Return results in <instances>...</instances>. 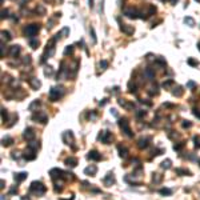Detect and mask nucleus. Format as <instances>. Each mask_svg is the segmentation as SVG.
<instances>
[{"instance_id":"obj_1","label":"nucleus","mask_w":200,"mask_h":200,"mask_svg":"<svg viewBox=\"0 0 200 200\" xmlns=\"http://www.w3.org/2000/svg\"><path fill=\"white\" fill-rule=\"evenodd\" d=\"M45 191H47V188L42 181H32L31 185H29V192L33 193V195H36V196L44 195Z\"/></svg>"},{"instance_id":"obj_2","label":"nucleus","mask_w":200,"mask_h":200,"mask_svg":"<svg viewBox=\"0 0 200 200\" xmlns=\"http://www.w3.org/2000/svg\"><path fill=\"white\" fill-rule=\"evenodd\" d=\"M63 95H64L63 88L54 87V88H51V91H49V100H51V102H57Z\"/></svg>"},{"instance_id":"obj_3","label":"nucleus","mask_w":200,"mask_h":200,"mask_svg":"<svg viewBox=\"0 0 200 200\" xmlns=\"http://www.w3.org/2000/svg\"><path fill=\"white\" fill-rule=\"evenodd\" d=\"M119 127L123 132H124L128 138H132L133 136V132L131 131V128H129V123L127 119H120L119 120Z\"/></svg>"},{"instance_id":"obj_4","label":"nucleus","mask_w":200,"mask_h":200,"mask_svg":"<svg viewBox=\"0 0 200 200\" xmlns=\"http://www.w3.org/2000/svg\"><path fill=\"white\" fill-rule=\"evenodd\" d=\"M39 29H40V26L39 24H29L24 28V35L28 38H33L35 35H36L39 32Z\"/></svg>"},{"instance_id":"obj_5","label":"nucleus","mask_w":200,"mask_h":200,"mask_svg":"<svg viewBox=\"0 0 200 200\" xmlns=\"http://www.w3.org/2000/svg\"><path fill=\"white\" fill-rule=\"evenodd\" d=\"M97 139H99V140H102L104 144H109L111 142H112V139H114V135L111 133L109 131H102V132L99 133Z\"/></svg>"},{"instance_id":"obj_6","label":"nucleus","mask_w":200,"mask_h":200,"mask_svg":"<svg viewBox=\"0 0 200 200\" xmlns=\"http://www.w3.org/2000/svg\"><path fill=\"white\" fill-rule=\"evenodd\" d=\"M63 142L66 143L67 145H72V148H75V145H73L75 138H73L72 131H66V132L63 133Z\"/></svg>"},{"instance_id":"obj_7","label":"nucleus","mask_w":200,"mask_h":200,"mask_svg":"<svg viewBox=\"0 0 200 200\" xmlns=\"http://www.w3.org/2000/svg\"><path fill=\"white\" fill-rule=\"evenodd\" d=\"M32 119L38 120L39 123H42V124H45V123L48 121V116H47L45 112H36V114L32 115Z\"/></svg>"},{"instance_id":"obj_8","label":"nucleus","mask_w":200,"mask_h":200,"mask_svg":"<svg viewBox=\"0 0 200 200\" xmlns=\"http://www.w3.org/2000/svg\"><path fill=\"white\" fill-rule=\"evenodd\" d=\"M35 136H36V133H35V129L31 128V127L26 128L24 133H23V138H24L26 140H28V142H32V140L35 139Z\"/></svg>"},{"instance_id":"obj_9","label":"nucleus","mask_w":200,"mask_h":200,"mask_svg":"<svg viewBox=\"0 0 200 200\" xmlns=\"http://www.w3.org/2000/svg\"><path fill=\"white\" fill-rule=\"evenodd\" d=\"M124 15L127 17H129V19H136V17H139V12H138V9L136 8H133V7H129L124 11Z\"/></svg>"},{"instance_id":"obj_10","label":"nucleus","mask_w":200,"mask_h":200,"mask_svg":"<svg viewBox=\"0 0 200 200\" xmlns=\"http://www.w3.org/2000/svg\"><path fill=\"white\" fill-rule=\"evenodd\" d=\"M23 156H24L26 160H35V159H36V151L28 147V149H26V152H24V155H23Z\"/></svg>"},{"instance_id":"obj_11","label":"nucleus","mask_w":200,"mask_h":200,"mask_svg":"<svg viewBox=\"0 0 200 200\" xmlns=\"http://www.w3.org/2000/svg\"><path fill=\"white\" fill-rule=\"evenodd\" d=\"M87 157L90 159V160H93V161H99V160H102V154H99L97 151L92 149V151H90V152H88Z\"/></svg>"},{"instance_id":"obj_12","label":"nucleus","mask_w":200,"mask_h":200,"mask_svg":"<svg viewBox=\"0 0 200 200\" xmlns=\"http://www.w3.org/2000/svg\"><path fill=\"white\" fill-rule=\"evenodd\" d=\"M103 181H104V184H105V185H108V187H109V185H112V184L115 183V176H114V173H111V172H109V173L103 179Z\"/></svg>"},{"instance_id":"obj_13","label":"nucleus","mask_w":200,"mask_h":200,"mask_svg":"<svg viewBox=\"0 0 200 200\" xmlns=\"http://www.w3.org/2000/svg\"><path fill=\"white\" fill-rule=\"evenodd\" d=\"M96 172H97V167H96V166L87 167V168L84 169V173H85V175H88V176H95V175H96Z\"/></svg>"},{"instance_id":"obj_14","label":"nucleus","mask_w":200,"mask_h":200,"mask_svg":"<svg viewBox=\"0 0 200 200\" xmlns=\"http://www.w3.org/2000/svg\"><path fill=\"white\" fill-rule=\"evenodd\" d=\"M19 54H20V47L19 45H12L9 48V55L12 56V57H16Z\"/></svg>"},{"instance_id":"obj_15","label":"nucleus","mask_w":200,"mask_h":200,"mask_svg":"<svg viewBox=\"0 0 200 200\" xmlns=\"http://www.w3.org/2000/svg\"><path fill=\"white\" fill-rule=\"evenodd\" d=\"M76 164H78V159H76V157H72L71 156V157L66 159V166L73 168V167H76Z\"/></svg>"},{"instance_id":"obj_16","label":"nucleus","mask_w":200,"mask_h":200,"mask_svg":"<svg viewBox=\"0 0 200 200\" xmlns=\"http://www.w3.org/2000/svg\"><path fill=\"white\" fill-rule=\"evenodd\" d=\"M120 29L124 33H127V35H132L133 33V27H131V26H127V24H121V27H120Z\"/></svg>"},{"instance_id":"obj_17","label":"nucleus","mask_w":200,"mask_h":200,"mask_svg":"<svg viewBox=\"0 0 200 200\" xmlns=\"http://www.w3.org/2000/svg\"><path fill=\"white\" fill-rule=\"evenodd\" d=\"M27 172H20V173H16L15 175V181L16 183H21L24 179H27Z\"/></svg>"},{"instance_id":"obj_18","label":"nucleus","mask_w":200,"mask_h":200,"mask_svg":"<svg viewBox=\"0 0 200 200\" xmlns=\"http://www.w3.org/2000/svg\"><path fill=\"white\" fill-rule=\"evenodd\" d=\"M117 149H119V155H120V157H127V156H128V149L126 148V147H123L121 144L117 145Z\"/></svg>"},{"instance_id":"obj_19","label":"nucleus","mask_w":200,"mask_h":200,"mask_svg":"<svg viewBox=\"0 0 200 200\" xmlns=\"http://www.w3.org/2000/svg\"><path fill=\"white\" fill-rule=\"evenodd\" d=\"M148 142H149V138H142L139 140V148H145V147H148Z\"/></svg>"},{"instance_id":"obj_20","label":"nucleus","mask_w":200,"mask_h":200,"mask_svg":"<svg viewBox=\"0 0 200 200\" xmlns=\"http://www.w3.org/2000/svg\"><path fill=\"white\" fill-rule=\"evenodd\" d=\"M29 84H31V87L33 90H38V88H40V85H42V83H40L38 79H31L29 80Z\"/></svg>"},{"instance_id":"obj_21","label":"nucleus","mask_w":200,"mask_h":200,"mask_svg":"<svg viewBox=\"0 0 200 200\" xmlns=\"http://www.w3.org/2000/svg\"><path fill=\"white\" fill-rule=\"evenodd\" d=\"M176 173L180 176H185V175H191V172L188 169H183V168H176Z\"/></svg>"},{"instance_id":"obj_22","label":"nucleus","mask_w":200,"mask_h":200,"mask_svg":"<svg viewBox=\"0 0 200 200\" xmlns=\"http://www.w3.org/2000/svg\"><path fill=\"white\" fill-rule=\"evenodd\" d=\"M12 143H14V139L9 138V136H7V138L3 139V145H4V147H8V145H11Z\"/></svg>"},{"instance_id":"obj_23","label":"nucleus","mask_w":200,"mask_h":200,"mask_svg":"<svg viewBox=\"0 0 200 200\" xmlns=\"http://www.w3.org/2000/svg\"><path fill=\"white\" fill-rule=\"evenodd\" d=\"M160 195H167V196H169V195H172V191L169 190V188H161L160 191Z\"/></svg>"},{"instance_id":"obj_24","label":"nucleus","mask_w":200,"mask_h":200,"mask_svg":"<svg viewBox=\"0 0 200 200\" xmlns=\"http://www.w3.org/2000/svg\"><path fill=\"white\" fill-rule=\"evenodd\" d=\"M29 45H31L33 49H36V48H38V45H39V40H36V39H31V40H29Z\"/></svg>"},{"instance_id":"obj_25","label":"nucleus","mask_w":200,"mask_h":200,"mask_svg":"<svg viewBox=\"0 0 200 200\" xmlns=\"http://www.w3.org/2000/svg\"><path fill=\"white\" fill-rule=\"evenodd\" d=\"M184 23H185V24H188L190 27H193V26H195V20H193L192 17H185V19H184Z\"/></svg>"},{"instance_id":"obj_26","label":"nucleus","mask_w":200,"mask_h":200,"mask_svg":"<svg viewBox=\"0 0 200 200\" xmlns=\"http://www.w3.org/2000/svg\"><path fill=\"white\" fill-rule=\"evenodd\" d=\"M145 75H147V76H148V78H149V79H152V78H154V76H155V72H154V71H152V69H151V68H147V69H145Z\"/></svg>"},{"instance_id":"obj_27","label":"nucleus","mask_w":200,"mask_h":200,"mask_svg":"<svg viewBox=\"0 0 200 200\" xmlns=\"http://www.w3.org/2000/svg\"><path fill=\"white\" fill-rule=\"evenodd\" d=\"M161 167L166 168V169H168L169 167H171V160H168V159H167V160H164V161L161 163Z\"/></svg>"},{"instance_id":"obj_28","label":"nucleus","mask_w":200,"mask_h":200,"mask_svg":"<svg viewBox=\"0 0 200 200\" xmlns=\"http://www.w3.org/2000/svg\"><path fill=\"white\" fill-rule=\"evenodd\" d=\"M28 147H29V148H32V149L36 151V149L39 148V143H38V142H31V143L28 144Z\"/></svg>"},{"instance_id":"obj_29","label":"nucleus","mask_w":200,"mask_h":200,"mask_svg":"<svg viewBox=\"0 0 200 200\" xmlns=\"http://www.w3.org/2000/svg\"><path fill=\"white\" fill-rule=\"evenodd\" d=\"M2 120L5 123V121H8V117H7V111H5L4 108H2Z\"/></svg>"},{"instance_id":"obj_30","label":"nucleus","mask_w":200,"mask_h":200,"mask_svg":"<svg viewBox=\"0 0 200 200\" xmlns=\"http://www.w3.org/2000/svg\"><path fill=\"white\" fill-rule=\"evenodd\" d=\"M72 51H73V45H67V48L64 49V55L72 54Z\"/></svg>"},{"instance_id":"obj_31","label":"nucleus","mask_w":200,"mask_h":200,"mask_svg":"<svg viewBox=\"0 0 200 200\" xmlns=\"http://www.w3.org/2000/svg\"><path fill=\"white\" fill-rule=\"evenodd\" d=\"M176 90H178V91H173L172 92L175 96H181V95H183V90H181V87H178Z\"/></svg>"},{"instance_id":"obj_32","label":"nucleus","mask_w":200,"mask_h":200,"mask_svg":"<svg viewBox=\"0 0 200 200\" xmlns=\"http://www.w3.org/2000/svg\"><path fill=\"white\" fill-rule=\"evenodd\" d=\"M39 105H40V102H39V100H35V102H33L31 105H29V109H31V111H33V108L39 107Z\"/></svg>"},{"instance_id":"obj_33","label":"nucleus","mask_w":200,"mask_h":200,"mask_svg":"<svg viewBox=\"0 0 200 200\" xmlns=\"http://www.w3.org/2000/svg\"><path fill=\"white\" fill-rule=\"evenodd\" d=\"M184 145H185V144H184L183 142H181V143H179V144H175V145H173V149H175V151H180Z\"/></svg>"},{"instance_id":"obj_34","label":"nucleus","mask_w":200,"mask_h":200,"mask_svg":"<svg viewBox=\"0 0 200 200\" xmlns=\"http://www.w3.org/2000/svg\"><path fill=\"white\" fill-rule=\"evenodd\" d=\"M188 64H190V66H192V67H195V66H197V64H199V61H196L195 59L190 57V59H188Z\"/></svg>"},{"instance_id":"obj_35","label":"nucleus","mask_w":200,"mask_h":200,"mask_svg":"<svg viewBox=\"0 0 200 200\" xmlns=\"http://www.w3.org/2000/svg\"><path fill=\"white\" fill-rule=\"evenodd\" d=\"M2 35H3V36H5V39H7V40L12 39V36H11V33L8 31H2Z\"/></svg>"},{"instance_id":"obj_36","label":"nucleus","mask_w":200,"mask_h":200,"mask_svg":"<svg viewBox=\"0 0 200 200\" xmlns=\"http://www.w3.org/2000/svg\"><path fill=\"white\" fill-rule=\"evenodd\" d=\"M36 12H39V14L44 15V14H45V9H44V7H43V5H39V7L36 8Z\"/></svg>"},{"instance_id":"obj_37","label":"nucleus","mask_w":200,"mask_h":200,"mask_svg":"<svg viewBox=\"0 0 200 200\" xmlns=\"http://www.w3.org/2000/svg\"><path fill=\"white\" fill-rule=\"evenodd\" d=\"M100 67H102V69H105L108 67V61L107 60H102V61H100Z\"/></svg>"},{"instance_id":"obj_38","label":"nucleus","mask_w":200,"mask_h":200,"mask_svg":"<svg viewBox=\"0 0 200 200\" xmlns=\"http://www.w3.org/2000/svg\"><path fill=\"white\" fill-rule=\"evenodd\" d=\"M90 32H91V36H92V40H93V43H96V35H95V29H93V28L91 27Z\"/></svg>"},{"instance_id":"obj_39","label":"nucleus","mask_w":200,"mask_h":200,"mask_svg":"<svg viewBox=\"0 0 200 200\" xmlns=\"http://www.w3.org/2000/svg\"><path fill=\"white\" fill-rule=\"evenodd\" d=\"M160 180H161V176L159 175V173H155L154 175V181H155V183H159Z\"/></svg>"},{"instance_id":"obj_40","label":"nucleus","mask_w":200,"mask_h":200,"mask_svg":"<svg viewBox=\"0 0 200 200\" xmlns=\"http://www.w3.org/2000/svg\"><path fill=\"white\" fill-rule=\"evenodd\" d=\"M172 83H173V81H172L171 79H169V80H167V81H164V83H163V87H164V88H168V87L171 85Z\"/></svg>"},{"instance_id":"obj_41","label":"nucleus","mask_w":200,"mask_h":200,"mask_svg":"<svg viewBox=\"0 0 200 200\" xmlns=\"http://www.w3.org/2000/svg\"><path fill=\"white\" fill-rule=\"evenodd\" d=\"M193 140H195V147H197V148H200V138L195 136V138H193Z\"/></svg>"},{"instance_id":"obj_42","label":"nucleus","mask_w":200,"mask_h":200,"mask_svg":"<svg viewBox=\"0 0 200 200\" xmlns=\"http://www.w3.org/2000/svg\"><path fill=\"white\" fill-rule=\"evenodd\" d=\"M44 73H45V75H52V69H51V67H47V69L44 71Z\"/></svg>"},{"instance_id":"obj_43","label":"nucleus","mask_w":200,"mask_h":200,"mask_svg":"<svg viewBox=\"0 0 200 200\" xmlns=\"http://www.w3.org/2000/svg\"><path fill=\"white\" fill-rule=\"evenodd\" d=\"M191 126H192V124H191L190 121H184V123H183V127H184V128H190Z\"/></svg>"},{"instance_id":"obj_44","label":"nucleus","mask_w":200,"mask_h":200,"mask_svg":"<svg viewBox=\"0 0 200 200\" xmlns=\"http://www.w3.org/2000/svg\"><path fill=\"white\" fill-rule=\"evenodd\" d=\"M193 115H195V116H197L199 119H200V111H199V109H196V108L193 109Z\"/></svg>"},{"instance_id":"obj_45","label":"nucleus","mask_w":200,"mask_h":200,"mask_svg":"<svg viewBox=\"0 0 200 200\" xmlns=\"http://www.w3.org/2000/svg\"><path fill=\"white\" fill-rule=\"evenodd\" d=\"M2 14H3V15H2V19H4V17H7V16H8V15H7V14H8V11H7V9H5V11L3 9V11H2Z\"/></svg>"},{"instance_id":"obj_46","label":"nucleus","mask_w":200,"mask_h":200,"mask_svg":"<svg viewBox=\"0 0 200 200\" xmlns=\"http://www.w3.org/2000/svg\"><path fill=\"white\" fill-rule=\"evenodd\" d=\"M187 87H188V88H192V87H195V83H193V81H188V83H187Z\"/></svg>"},{"instance_id":"obj_47","label":"nucleus","mask_w":200,"mask_h":200,"mask_svg":"<svg viewBox=\"0 0 200 200\" xmlns=\"http://www.w3.org/2000/svg\"><path fill=\"white\" fill-rule=\"evenodd\" d=\"M24 63H26V64H27V63H28V64L31 63V56H26V59H24Z\"/></svg>"},{"instance_id":"obj_48","label":"nucleus","mask_w":200,"mask_h":200,"mask_svg":"<svg viewBox=\"0 0 200 200\" xmlns=\"http://www.w3.org/2000/svg\"><path fill=\"white\" fill-rule=\"evenodd\" d=\"M9 193H17V188L15 187V188H12V190L9 191Z\"/></svg>"},{"instance_id":"obj_49","label":"nucleus","mask_w":200,"mask_h":200,"mask_svg":"<svg viewBox=\"0 0 200 200\" xmlns=\"http://www.w3.org/2000/svg\"><path fill=\"white\" fill-rule=\"evenodd\" d=\"M21 200H29L28 197H21Z\"/></svg>"},{"instance_id":"obj_50","label":"nucleus","mask_w":200,"mask_h":200,"mask_svg":"<svg viewBox=\"0 0 200 200\" xmlns=\"http://www.w3.org/2000/svg\"><path fill=\"white\" fill-rule=\"evenodd\" d=\"M197 47H199V49H200V43H199V44H197Z\"/></svg>"},{"instance_id":"obj_51","label":"nucleus","mask_w":200,"mask_h":200,"mask_svg":"<svg viewBox=\"0 0 200 200\" xmlns=\"http://www.w3.org/2000/svg\"><path fill=\"white\" fill-rule=\"evenodd\" d=\"M196 2H200V0H196Z\"/></svg>"},{"instance_id":"obj_52","label":"nucleus","mask_w":200,"mask_h":200,"mask_svg":"<svg viewBox=\"0 0 200 200\" xmlns=\"http://www.w3.org/2000/svg\"><path fill=\"white\" fill-rule=\"evenodd\" d=\"M199 164H200V161H199Z\"/></svg>"}]
</instances>
